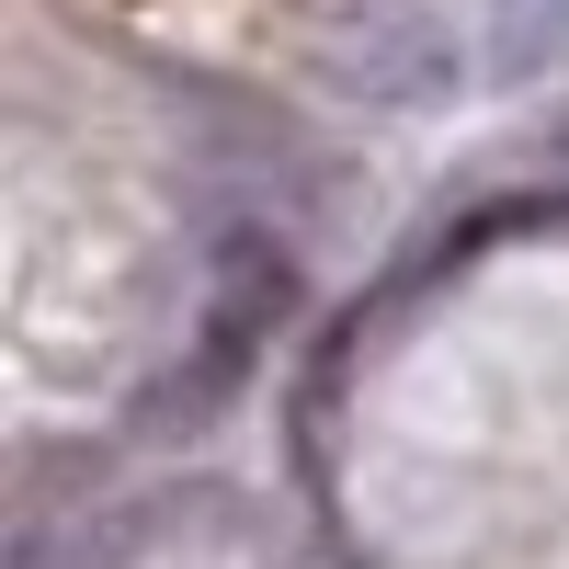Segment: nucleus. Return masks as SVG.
Returning a JSON list of instances; mask_svg holds the SVG:
<instances>
[{
  "label": "nucleus",
  "instance_id": "f257e3e1",
  "mask_svg": "<svg viewBox=\"0 0 569 569\" xmlns=\"http://www.w3.org/2000/svg\"><path fill=\"white\" fill-rule=\"evenodd\" d=\"M319 80L365 114H433V103L467 91V46L421 0H365V12H342L319 34Z\"/></svg>",
  "mask_w": 569,
  "mask_h": 569
},
{
  "label": "nucleus",
  "instance_id": "f03ea898",
  "mask_svg": "<svg viewBox=\"0 0 569 569\" xmlns=\"http://www.w3.org/2000/svg\"><path fill=\"white\" fill-rule=\"evenodd\" d=\"M206 490H114L80 512H46V525H12L0 569H149L171 536H194Z\"/></svg>",
  "mask_w": 569,
  "mask_h": 569
},
{
  "label": "nucleus",
  "instance_id": "7ed1b4c3",
  "mask_svg": "<svg viewBox=\"0 0 569 569\" xmlns=\"http://www.w3.org/2000/svg\"><path fill=\"white\" fill-rule=\"evenodd\" d=\"M297 319V251L262 240V228H228L206 251V399L240 388V365Z\"/></svg>",
  "mask_w": 569,
  "mask_h": 569
},
{
  "label": "nucleus",
  "instance_id": "20e7f679",
  "mask_svg": "<svg viewBox=\"0 0 569 569\" xmlns=\"http://www.w3.org/2000/svg\"><path fill=\"white\" fill-rule=\"evenodd\" d=\"M558 58H569V0H490V23H479L490 80H547Z\"/></svg>",
  "mask_w": 569,
  "mask_h": 569
},
{
  "label": "nucleus",
  "instance_id": "39448f33",
  "mask_svg": "<svg viewBox=\"0 0 569 569\" xmlns=\"http://www.w3.org/2000/svg\"><path fill=\"white\" fill-rule=\"evenodd\" d=\"M558 160H569V126H558Z\"/></svg>",
  "mask_w": 569,
  "mask_h": 569
}]
</instances>
